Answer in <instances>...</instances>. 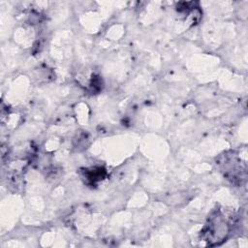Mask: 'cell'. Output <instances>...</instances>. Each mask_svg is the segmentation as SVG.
<instances>
[{"mask_svg":"<svg viewBox=\"0 0 248 248\" xmlns=\"http://www.w3.org/2000/svg\"><path fill=\"white\" fill-rule=\"evenodd\" d=\"M228 233V227L226 222L220 216L213 217L204 231L205 241L210 244H218L226 238Z\"/></svg>","mask_w":248,"mask_h":248,"instance_id":"cell-1","label":"cell"}]
</instances>
